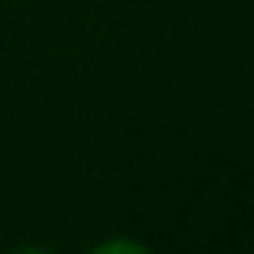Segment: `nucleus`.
<instances>
[{
  "mask_svg": "<svg viewBox=\"0 0 254 254\" xmlns=\"http://www.w3.org/2000/svg\"><path fill=\"white\" fill-rule=\"evenodd\" d=\"M112 251H131V254H142L146 243H138V239H105V243L94 247V254H112Z\"/></svg>",
  "mask_w": 254,
  "mask_h": 254,
  "instance_id": "f257e3e1",
  "label": "nucleus"
}]
</instances>
